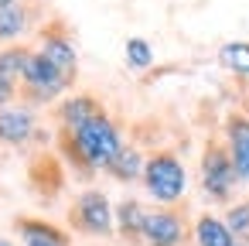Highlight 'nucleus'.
I'll return each mask as SVG.
<instances>
[{"mask_svg":"<svg viewBox=\"0 0 249 246\" xmlns=\"http://www.w3.org/2000/svg\"><path fill=\"white\" fill-rule=\"evenodd\" d=\"M58 157L79 174V178H92L99 171H106L116 154L126 147L123 144V133H120V123L103 113L96 116L92 123L79 127V130H58Z\"/></svg>","mask_w":249,"mask_h":246,"instance_id":"1","label":"nucleus"},{"mask_svg":"<svg viewBox=\"0 0 249 246\" xmlns=\"http://www.w3.org/2000/svg\"><path fill=\"white\" fill-rule=\"evenodd\" d=\"M140 181H143L147 195L157 205H178L184 198V191H188V168H184V161L174 151L160 147V151L147 154V164H143V178Z\"/></svg>","mask_w":249,"mask_h":246,"instance_id":"2","label":"nucleus"},{"mask_svg":"<svg viewBox=\"0 0 249 246\" xmlns=\"http://www.w3.org/2000/svg\"><path fill=\"white\" fill-rule=\"evenodd\" d=\"M198 185L212 202H232V195L242 181L235 174V164H232L225 140H215V137L205 140L201 157H198Z\"/></svg>","mask_w":249,"mask_h":246,"instance_id":"3","label":"nucleus"},{"mask_svg":"<svg viewBox=\"0 0 249 246\" xmlns=\"http://www.w3.org/2000/svg\"><path fill=\"white\" fill-rule=\"evenodd\" d=\"M72 86L75 82L69 76H62L41 52H35L31 62H28V69H24V76H21V99L31 110L35 106H48V103H62Z\"/></svg>","mask_w":249,"mask_h":246,"instance_id":"4","label":"nucleus"},{"mask_svg":"<svg viewBox=\"0 0 249 246\" xmlns=\"http://www.w3.org/2000/svg\"><path fill=\"white\" fill-rule=\"evenodd\" d=\"M69 226L82 236H113L116 229V208L103 188H86L69 205Z\"/></svg>","mask_w":249,"mask_h":246,"instance_id":"5","label":"nucleus"},{"mask_svg":"<svg viewBox=\"0 0 249 246\" xmlns=\"http://www.w3.org/2000/svg\"><path fill=\"white\" fill-rule=\"evenodd\" d=\"M35 52H41L62 76H69L72 82L79 79V48H75V41H72V31H69V24L62 21V18H52L41 31H38V48Z\"/></svg>","mask_w":249,"mask_h":246,"instance_id":"6","label":"nucleus"},{"mask_svg":"<svg viewBox=\"0 0 249 246\" xmlns=\"http://www.w3.org/2000/svg\"><path fill=\"white\" fill-rule=\"evenodd\" d=\"M188 232H191L188 219L178 205L147 208V222H143V243L147 246H184Z\"/></svg>","mask_w":249,"mask_h":246,"instance_id":"7","label":"nucleus"},{"mask_svg":"<svg viewBox=\"0 0 249 246\" xmlns=\"http://www.w3.org/2000/svg\"><path fill=\"white\" fill-rule=\"evenodd\" d=\"M35 137L41 140L45 133L38 130V120H35L31 106H4V110H0V144L28 147Z\"/></svg>","mask_w":249,"mask_h":246,"instance_id":"8","label":"nucleus"},{"mask_svg":"<svg viewBox=\"0 0 249 246\" xmlns=\"http://www.w3.org/2000/svg\"><path fill=\"white\" fill-rule=\"evenodd\" d=\"M103 113H106V106H103L99 96H92V93H72V96H65L55 106V123H58V130H79V127L92 123Z\"/></svg>","mask_w":249,"mask_h":246,"instance_id":"9","label":"nucleus"},{"mask_svg":"<svg viewBox=\"0 0 249 246\" xmlns=\"http://www.w3.org/2000/svg\"><path fill=\"white\" fill-rule=\"evenodd\" d=\"M222 140L232 154L239 181L249 185V113H229L222 123Z\"/></svg>","mask_w":249,"mask_h":246,"instance_id":"10","label":"nucleus"},{"mask_svg":"<svg viewBox=\"0 0 249 246\" xmlns=\"http://www.w3.org/2000/svg\"><path fill=\"white\" fill-rule=\"evenodd\" d=\"M14 229L24 239V246H72V236L65 229H58L48 219H38V215H18Z\"/></svg>","mask_w":249,"mask_h":246,"instance_id":"11","label":"nucleus"},{"mask_svg":"<svg viewBox=\"0 0 249 246\" xmlns=\"http://www.w3.org/2000/svg\"><path fill=\"white\" fill-rule=\"evenodd\" d=\"M143 222H147V208L140 198H120L116 202V232L130 243L143 239Z\"/></svg>","mask_w":249,"mask_h":246,"instance_id":"12","label":"nucleus"},{"mask_svg":"<svg viewBox=\"0 0 249 246\" xmlns=\"http://www.w3.org/2000/svg\"><path fill=\"white\" fill-rule=\"evenodd\" d=\"M191 232H195V243H198V246H235V236H232V229L225 226V219H218V215H212V212H201V215L195 219Z\"/></svg>","mask_w":249,"mask_h":246,"instance_id":"13","label":"nucleus"},{"mask_svg":"<svg viewBox=\"0 0 249 246\" xmlns=\"http://www.w3.org/2000/svg\"><path fill=\"white\" fill-rule=\"evenodd\" d=\"M143 164H147V154H143L137 144H126V147L116 154V161L106 168V174H109L113 181L130 185V181H140V178H143Z\"/></svg>","mask_w":249,"mask_h":246,"instance_id":"14","label":"nucleus"},{"mask_svg":"<svg viewBox=\"0 0 249 246\" xmlns=\"http://www.w3.org/2000/svg\"><path fill=\"white\" fill-rule=\"evenodd\" d=\"M31 7L14 4V7H0V45H18V38L28 35L31 28Z\"/></svg>","mask_w":249,"mask_h":246,"instance_id":"15","label":"nucleus"},{"mask_svg":"<svg viewBox=\"0 0 249 246\" xmlns=\"http://www.w3.org/2000/svg\"><path fill=\"white\" fill-rule=\"evenodd\" d=\"M218 65L235 79H249V41H225L218 48Z\"/></svg>","mask_w":249,"mask_h":246,"instance_id":"16","label":"nucleus"},{"mask_svg":"<svg viewBox=\"0 0 249 246\" xmlns=\"http://www.w3.org/2000/svg\"><path fill=\"white\" fill-rule=\"evenodd\" d=\"M31 55H35V48H28V45H7V48H0V76L11 79V82H21Z\"/></svg>","mask_w":249,"mask_h":246,"instance_id":"17","label":"nucleus"},{"mask_svg":"<svg viewBox=\"0 0 249 246\" xmlns=\"http://www.w3.org/2000/svg\"><path fill=\"white\" fill-rule=\"evenodd\" d=\"M123 62H126V69H133V72H147V69L154 65V45H150L147 38H126V45H123Z\"/></svg>","mask_w":249,"mask_h":246,"instance_id":"18","label":"nucleus"},{"mask_svg":"<svg viewBox=\"0 0 249 246\" xmlns=\"http://www.w3.org/2000/svg\"><path fill=\"white\" fill-rule=\"evenodd\" d=\"M225 226L232 229V236L235 239H242V236H249V202H232L229 208H225Z\"/></svg>","mask_w":249,"mask_h":246,"instance_id":"19","label":"nucleus"},{"mask_svg":"<svg viewBox=\"0 0 249 246\" xmlns=\"http://www.w3.org/2000/svg\"><path fill=\"white\" fill-rule=\"evenodd\" d=\"M18 96H21V86L0 76V110H4V106H11V103H14Z\"/></svg>","mask_w":249,"mask_h":246,"instance_id":"20","label":"nucleus"},{"mask_svg":"<svg viewBox=\"0 0 249 246\" xmlns=\"http://www.w3.org/2000/svg\"><path fill=\"white\" fill-rule=\"evenodd\" d=\"M14 4H21V0H0V7H14Z\"/></svg>","mask_w":249,"mask_h":246,"instance_id":"21","label":"nucleus"},{"mask_svg":"<svg viewBox=\"0 0 249 246\" xmlns=\"http://www.w3.org/2000/svg\"><path fill=\"white\" fill-rule=\"evenodd\" d=\"M0 246H14V243H11V239H4V236H0Z\"/></svg>","mask_w":249,"mask_h":246,"instance_id":"22","label":"nucleus"}]
</instances>
